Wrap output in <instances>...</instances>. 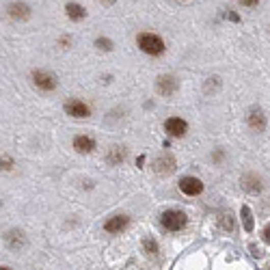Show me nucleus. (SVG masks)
<instances>
[{
    "instance_id": "23",
    "label": "nucleus",
    "mask_w": 270,
    "mask_h": 270,
    "mask_svg": "<svg viewBox=\"0 0 270 270\" xmlns=\"http://www.w3.org/2000/svg\"><path fill=\"white\" fill-rule=\"evenodd\" d=\"M227 158V154H225V149H221V147H216L214 151H212V162L214 165H221V162Z\"/></svg>"
},
{
    "instance_id": "22",
    "label": "nucleus",
    "mask_w": 270,
    "mask_h": 270,
    "mask_svg": "<svg viewBox=\"0 0 270 270\" xmlns=\"http://www.w3.org/2000/svg\"><path fill=\"white\" fill-rule=\"evenodd\" d=\"M240 216H242V219H245V229H247V231H251V229H253V216H251V210L247 208V205H245V208H242Z\"/></svg>"
},
{
    "instance_id": "25",
    "label": "nucleus",
    "mask_w": 270,
    "mask_h": 270,
    "mask_svg": "<svg viewBox=\"0 0 270 270\" xmlns=\"http://www.w3.org/2000/svg\"><path fill=\"white\" fill-rule=\"evenodd\" d=\"M262 240H264V245H268V247H270V223H268L266 227L262 229Z\"/></svg>"
},
{
    "instance_id": "28",
    "label": "nucleus",
    "mask_w": 270,
    "mask_h": 270,
    "mask_svg": "<svg viewBox=\"0 0 270 270\" xmlns=\"http://www.w3.org/2000/svg\"><path fill=\"white\" fill-rule=\"evenodd\" d=\"M102 3H104V5H111V3H115V0H102Z\"/></svg>"
},
{
    "instance_id": "14",
    "label": "nucleus",
    "mask_w": 270,
    "mask_h": 270,
    "mask_svg": "<svg viewBox=\"0 0 270 270\" xmlns=\"http://www.w3.org/2000/svg\"><path fill=\"white\" fill-rule=\"evenodd\" d=\"M240 186H242V191H247L249 195H259L264 191V179L257 173H245L240 177Z\"/></svg>"
},
{
    "instance_id": "1",
    "label": "nucleus",
    "mask_w": 270,
    "mask_h": 270,
    "mask_svg": "<svg viewBox=\"0 0 270 270\" xmlns=\"http://www.w3.org/2000/svg\"><path fill=\"white\" fill-rule=\"evenodd\" d=\"M188 223H191V219L182 208H169L158 216L160 229L167 233H182L188 227Z\"/></svg>"
},
{
    "instance_id": "21",
    "label": "nucleus",
    "mask_w": 270,
    "mask_h": 270,
    "mask_svg": "<svg viewBox=\"0 0 270 270\" xmlns=\"http://www.w3.org/2000/svg\"><path fill=\"white\" fill-rule=\"evenodd\" d=\"M93 46H95V50H100V52H113L115 43H113L111 37H104V35H100V37H95Z\"/></svg>"
},
{
    "instance_id": "13",
    "label": "nucleus",
    "mask_w": 270,
    "mask_h": 270,
    "mask_svg": "<svg viewBox=\"0 0 270 270\" xmlns=\"http://www.w3.org/2000/svg\"><path fill=\"white\" fill-rule=\"evenodd\" d=\"M71 147H74L76 154L89 156V154H93V151L97 149V141L91 137V134H76L74 141H71Z\"/></svg>"
},
{
    "instance_id": "16",
    "label": "nucleus",
    "mask_w": 270,
    "mask_h": 270,
    "mask_svg": "<svg viewBox=\"0 0 270 270\" xmlns=\"http://www.w3.org/2000/svg\"><path fill=\"white\" fill-rule=\"evenodd\" d=\"M65 15L71 22H83V20H87V9L80 3H67L65 5Z\"/></svg>"
},
{
    "instance_id": "11",
    "label": "nucleus",
    "mask_w": 270,
    "mask_h": 270,
    "mask_svg": "<svg viewBox=\"0 0 270 270\" xmlns=\"http://www.w3.org/2000/svg\"><path fill=\"white\" fill-rule=\"evenodd\" d=\"M3 240H5L7 249H9V251H15V253H20V251L26 249V245H29V240H26V233H24L22 229H17V227L5 231Z\"/></svg>"
},
{
    "instance_id": "27",
    "label": "nucleus",
    "mask_w": 270,
    "mask_h": 270,
    "mask_svg": "<svg viewBox=\"0 0 270 270\" xmlns=\"http://www.w3.org/2000/svg\"><path fill=\"white\" fill-rule=\"evenodd\" d=\"M0 270H13L11 266H0Z\"/></svg>"
},
{
    "instance_id": "18",
    "label": "nucleus",
    "mask_w": 270,
    "mask_h": 270,
    "mask_svg": "<svg viewBox=\"0 0 270 270\" xmlns=\"http://www.w3.org/2000/svg\"><path fill=\"white\" fill-rule=\"evenodd\" d=\"M221 229H225L227 233H233L236 231V219H233V214L231 212H225V214H221Z\"/></svg>"
},
{
    "instance_id": "10",
    "label": "nucleus",
    "mask_w": 270,
    "mask_h": 270,
    "mask_svg": "<svg viewBox=\"0 0 270 270\" xmlns=\"http://www.w3.org/2000/svg\"><path fill=\"white\" fill-rule=\"evenodd\" d=\"M5 11H7V15L11 17L13 22H26V20H31V15H33L31 5L22 3V0H13V3H9Z\"/></svg>"
},
{
    "instance_id": "9",
    "label": "nucleus",
    "mask_w": 270,
    "mask_h": 270,
    "mask_svg": "<svg viewBox=\"0 0 270 270\" xmlns=\"http://www.w3.org/2000/svg\"><path fill=\"white\" fill-rule=\"evenodd\" d=\"M179 89V80L173 74H162L156 78V93L160 97H173Z\"/></svg>"
},
{
    "instance_id": "26",
    "label": "nucleus",
    "mask_w": 270,
    "mask_h": 270,
    "mask_svg": "<svg viewBox=\"0 0 270 270\" xmlns=\"http://www.w3.org/2000/svg\"><path fill=\"white\" fill-rule=\"evenodd\" d=\"M236 3H240L242 7H257L259 0H236Z\"/></svg>"
},
{
    "instance_id": "24",
    "label": "nucleus",
    "mask_w": 270,
    "mask_h": 270,
    "mask_svg": "<svg viewBox=\"0 0 270 270\" xmlns=\"http://www.w3.org/2000/svg\"><path fill=\"white\" fill-rule=\"evenodd\" d=\"M59 46H61L63 50H67V48L71 46V37H67V35H63V37H59Z\"/></svg>"
},
{
    "instance_id": "19",
    "label": "nucleus",
    "mask_w": 270,
    "mask_h": 270,
    "mask_svg": "<svg viewBox=\"0 0 270 270\" xmlns=\"http://www.w3.org/2000/svg\"><path fill=\"white\" fill-rule=\"evenodd\" d=\"M223 87V83H221V78L219 76H210L208 80L203 83V93H208V95H214L219 89Z\"/></svg>"
},
{
    "instance_id": "2",
    "label": "nucleus",
    "mask_w": 270,
    "mask_h": 270,
    "mask_svg": "<svg viewBox=\"0 0 270 270\" xmlns=\"http://www.w3.org/2000/svg\"><path fill=\"white\" fill-rule=\"evenodd\" d=\"M137 46L143 54L151 59H160L167 52V41L160 37L158 33H139L137 35Z\"/></svg>"
},
{
    "instance_id": "5",
    "label": "nucleus",
    "mask_w": 270,
    "mask_h": 270,
    "mask_svg": "<svg viewBox=\"0 0 270 270\" xmlns=\"http://www.w3.org/2000/svg\"><path fill=\"white\" fill-rule=\"evenodd\" d=\"M162 130H165L167 137H171V139H184L186 134L191 132V125H188V121L184 117L171 115L165 119V123H162Z\"/></svg>"
},
{
    "instance_id": "8",
    "label": "nucleus",
    "mask_w": 270,
    "mask_h": 270,
    "mask_svg": "<svg viewBox=\"0 0 270 270\" xmlns=\"http://www.w3.org/2000/svg\"><path fill=\"white\" fill-rule=\"evenodd\" d=\"M247 125H249V128L253 130L255 134L266 132V128H268V117H266V113H264V108L251 106L249 111H247Z\"/></svg>"
},
{
    "instance_id": "29",
    "label": "nucleus",
    "mask_w": 270,
    "mask_h": 270,
    "mask_svg": "<svg viewBox=\"0 0 270 270\" xmlns=\"http://www.w3.org/2000/svg\"><path fill=\"white\" fill-rule=\"evenodd\" d=\"M0 210H3V201H0Z\"/></svg>"
},
{
    "instance_id": "4",
    "label": "nucleus",
    "mask_w": 270,
    "mask_h": 270,
    "mask_svg": "<svg viewBox=\"0 0 270 270\" xmlns=\"http://www.w3.org/2000/svg\"><path fill=\"white\" fill-rule=\"evenodd\" d=\"M63 111H65V115H69L71 119H89V117L93 115L91 104H87L85 100H80V97H69V100H65L63 102Z\"/></svg>"
},
{
    "instance_id": "3",
    "label": "nucleus",
    "mask_w": 270,
    "mask_h": 270,
    "mask_svg": "<svg viewBox=\"0 0 270 270\" xmlns=\"http://www.w3.org/2000/svg\"><path fill=\"white\" fill-rule=\"evenodd\" d=\"M31 85L41 93H54L59 89V78L48 69H33L31 71Z\"/></svg>"
},
{
    "instance_id": "15",
    "label": "nucleus",
    "mask_w": 270,
    "mask_h": 270,
    "mask_svg": "<svg viewBox=\"0 0 270 270\" xmlns=\"http://www.w3.org/2000/svg\"><path fill=\"white\" fill-rule=\"evenodd\" d=\"M125 160H128V147H125V145H113L111 149H108L106 162L111 167H121Z\"/></svg>"
},
{
    "instance_id": "12",
    "label": "nucleus",
    "mask_w": 270,
    "mask_h": 270,
    "mask_svg": "<svg viewBox=\"0 0 270 270\" xmlns=\"http://www.w3.org/2000/svg\"><path fill=\"white\" fill-rule=\"evenodd\" d=\"M154 173H158V175H162V177H167V175H171L173 171L177 169V160H175V156L173 154H169V151H165V154H160L156 160H154Z\"/></svg>"
},
{
    "instance_id": "20",
    "label": "nucleus",
    "mask_w": 270,
    "mask_h": 270,
    "mask_svg": "<svg viewBox=\"0 0 270 270\" xmlns=\"http://www.w3.org/2000/svg\"><path fill=\"white\" fill-rule=\"evenodd\" d=\"M17 167V162L13 156L9 154H0V173H11V171Z\"/></svg>"
},
{
    "instance_id": "7",
    "label": "nucleus",
    "mask_w": 270,
    "mask_h": 270,
    "mask_svg": "<svg viewBox=\"0 0 270 270\" xmlns=\"http://www.w3.org/2000/svg\"><path fill=\"white\" fill-rule=\"evenodd\" d=\"M130 214H113V216H108V219L104 221L102 225V229L106 233H111V236H119V233H123L125 229L130 227Z\"/></svg>"
},
{
    "instance_id": "6",
    "label": "nucleus",
    "mask_w": 270,
    "mask_h": 270,
    "mask_svg": "<svg viewBox=\"0 0 270 270\" xmlns=\"http://www.w3.org/2000/svg\"><path fill=\"white\" fill-rule=\"evenodd\" d=\"M177 188L184 197H201L205 193V184L197 175H184L177 179Z\"/></svg>"
},
{
    "instance_id": "17",
    "label": "nucleus",
    "mask_w": 270,
    "mask_h": 270,
    "mask_svg": "<svg viewBox=\"0 0 270 270\" xmlns=\"http://www.w3.org/2000/svg\"><path fill=\"white\" fill-rule=\"evenodd\" d=\"M141 247H143V253H145L147 257H156L160 253V245H158V240L154 236H145V238H143Z\"/></svg>"
}]
</instances>
